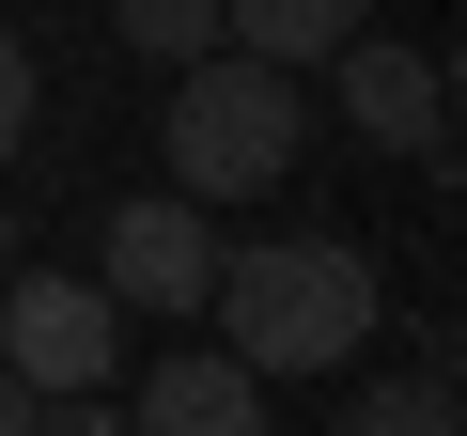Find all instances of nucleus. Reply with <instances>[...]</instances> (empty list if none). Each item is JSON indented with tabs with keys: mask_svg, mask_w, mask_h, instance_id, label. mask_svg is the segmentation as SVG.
Returning <instances> with one entry per match:
<instances>
[{
	"mask_svg": "<svg viewBox=\"0 0 467 436\" xmlns=\"http://www.w3.org/2000/svg\"><path fill=\"white\" fill-rule=\"evenodd\" d=\"M125 436H265V374L234 358V343H171L125 405Z\"/></svg>",
	"mask_w": 467,
	"mask_h": 436,
	"instance_id": "423d86ee",
	"label": "nucleus"
},
{
	"mask_svg": "<svg viewBox=\"0 0 467 436\" xmlns=\"http://www.w3.org/2000/svg\"><path fill=\"white\" fill-rule=\"evenodd\" d=\"M202 312L234 327V358L265 389H296V374H358L389 296H374V250H343V234H250V250H218Z\"/></svg>",
	"mask_w": 467,
	"mask_h": 436,
	"instance_id": "f257e3e1",
	"label": "nucleus"
},
{
	"mask_svg": "<svg viewBox=\"0 0 467 436\" xmlns=\"http://www.w3.org/2000/svg\"><path fill=\"white\" fill-rule=\"evenodd\" d=\"M32 140V47H16V16H0V156Z\"/></svg>",
	"mask_w": 467,
	"mask_h": 436,
	"instance_id": "9d476101",
	"label": "nucleus"
},
{
	"mask_svg": "<svg viewBox=\"0 0 467 436\" xmlns=\"http://www.w3.org/2000/svg\"><path fill=\"white\" fill-rule=\"evenodd\" d=\"M343 436H451V358L358 374V389H343Z\"/></svg>",
	"mask_w": 467,
	"mask_h": 436,
	"instance_id": "6e6552de",
	"label": "nucleus"
},
{
	"mask_svg": "<svg viewBox=\"0 0 467 436\" xmlns=\"http://www.w3.org/2000/svg\"><path fill=\"white\" fill-rule=\"evenodd\" d=\"M0 436H32V389H16V374H0Z\"/></svg>",
	"mask_w": 467,
	"mask_h": 436,
	"instance_id": "9b49d317",
	"label": "nucleus"
},
{
	"mask_svg": "<svg viewBox=\"0 0 467 436\" xmlns=\"http://www.w3.org/2000/svg\"><path fill=\"white\" fill-rule=\"evenodd\" d=\"M109 32H125L140 63H202V47H218V0H109Z\"/></svg>",
	"mask_w": 467,
	"mask_h": 436,
	"instance_id": "1a4fd4ad",
	"label": "nucleus"
},
{
	"mask_svg": "<svg viewBox=\"0 0 467 436\" xmlns=\"http://www.w3.org/2000/svg\"><path fill=\"white\" fill-rule=\"evenodd\" d=\"M171 187L218 218V202H265L281 171H296V140H312V78H281V63H250V47H202V63H171Z\"/></svg>",
	"mask_w": 467,
	"mask_h": 436,
	"instance_id": "f03ea898",
	"label": "nucleus"
},
{
	"mask_svg": "<svg viewBox=\"0 0 467 436\" xmlns=\"http://www.w3.org/2000/svg\"><path fill=\"white\" fill-rule=\"evenodd\" d=\"M94 281H109V312H156V327H187V312H202V281H218V218H202L187 187H156V202H109Z\"/></svg>",
	"mask_w": 467,
	"mask_h": 436,
	"instance_id": "20e7f679",
	"label": "nucleus"
},
{
	"mask_svg": "<svg viewBox=\"0 0 467 436\" xmlns=\"http://www.w3.org/2000/svg\"><path fill=\"white\" fill-rule=\"evenodd\" d=\"M312 78H327V109H343L374 156H451V63H436V47H405V32L358 16Z\"/></svg>",
	"mask_w": 467,
	"mask_h": 436,
	"instance_id": "7ed1b4c3",
	"label": "nucleus"
},
{
	"mask_svg": "<svg viewBox=\"0 0 467 436\" xmlns=\"http://www.w3.org/2000/svg\"><path fill=\"white\" fill-rule=\"evenodd\" d=\"M343 32H358V0H218V47H250V63H281V78H312Z\"/></svg>",
	"mask_w": 467,
	"mask_h": 436,
	"instance_id": "0eeeda50",
	"label": "nucleus"
},
{
	"mask_svg": "<svg viewBox=\"0 0 467 436\" xmlns=\"http://www.w3.org/2000/svg\"><path fill=\"white\" fill-rule=\"evenodd\" d=\"M109 358H125V312H109V281H0V374H16L32 405L47 389H109Z\"/></svg>",
	"mask_w": 467,
	"mask_h": 436,
	"instance_id": "39448f33",
	"label": "nucleus"
},
{
	"mask_svg": "<svg viewBox=\"0 0 467 436\" xmlns=\"http://www.w3.org/2000/svg\"><path fill=\"white\" fill-rule=\"evenodd\" d=\"M0 250H16V202H0Z\"/></svg>",
	"mask_w": 467,
	"mask_h": 436,
	"instance_id": "f8f14e48",
	"label": "nucleus"
}]
</instances>
